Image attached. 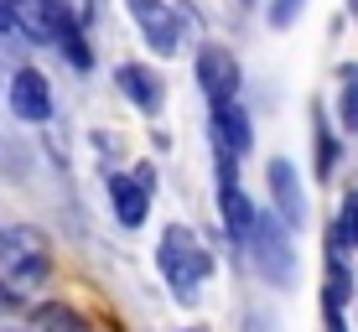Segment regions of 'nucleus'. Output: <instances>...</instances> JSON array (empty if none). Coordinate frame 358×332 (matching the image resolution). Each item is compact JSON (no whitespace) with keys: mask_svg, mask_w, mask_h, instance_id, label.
Here are the masks:
<instances>
[{"mask_svg":"<svg viewBox=\"0 0 358 332\" xmlns=\"http://www.w3.org/2000/svg\"><path fill=\"white\" fill-rule=\"evenodd\" d=\"M239 332H275V317L265 306H244L239 312Z\"/></svg>","mask_w":358,"mask_h":332,"instance_id":"nucleus-17","label":"nucleus"},{"mask_svg":"<svg viewBox=\"0 0 358 332\" xmlns=\"http://www.w3.org/2000/svg\"><path fill=\"white\" fill-rule=\"evenodd\" d=\"M6 104H10V115H16L21 125H47V120H52V109H57L52 83H47L42 68H16V73H10Z\"/></svg>","mask_w":358,"mask_h":332,"instance_id":"nucleus-9","label":"nucleus"},{"mask_svg":"<svg viewBox=\"0 0 358 332\" xmlns=\"http://www.w3.org/2000/svg\"><path fill=\"white\" fill-rule=\"evenodd\" d=\"M125 16L135 21V31H141V42L151 47L156 57H177L182 52V10L177 0H125Z\"/></svg>","mask_w":358,"mask_h":332,"instance_id":"nucleus-8","label":"nucleus"},{"mask_svg":"<svg viewBox=\"0 0 358 332\" xmlns=\"http://www.w3.org/2000/svg\"><path fill=\"white\" fill-rule=\"evenodd\" d=\"M10 31H16V6L0 0V36H10Z\"/></svg>","mask_w":358,"mask_h":332,"instance_id":"nucleus-19","label":"nucleus"},{"mask_svg":"<svg viewBox=\"0 0 358 332\" xmlns=\"http://www.w3.org/2000/svg\"><path fill=\"white\" fill-rule=\"evenodd\" d=\"M239 6H255V0H239Z\"/></svg>","mask_w":358,"mask_h":332,"instance_id":"nucleus-22","label":"nucleus"},{"mask_svg":"<svg viewBox=\"0 0 358 332\" xmlns=\"http://www.w3.org/2000/svg\"><path fill=\"white\" fill-rule=\"evenodd\" d=\"M192 83L208 99V109L213 104H234L239 89H244V68H239V57H234L224 42H203L197 57H192Z\"/></svg>","mask_w":358,"mask_h":332,"instance_id":"nucleus-6","label":"nucleus"},{"mask_svg":"<svg viewBox=\"0 0 358 332\" xmlns=\"http://www.w3.org/2000/svg\"><path fill=\"white\" fill-rule=\"evenodd\" d=\"M156 270H162L166 291L182 306H197L208 275H213V250L203 244V233L192 224H166L156 233Z\"/></svg>","mask_w":358,"mask_h":332,"instance_id":"nucleus-1","label":"nucleus"},{"mask_svg":"<svg viewBox=\"0 0 358 332\" xmlns=\"http://www.w3.org/2000/svg\"><path fill=\"white\" fill-rule=\"evenodd\" d=\"M265 192H270V213L280 218L291 233H301L306 224H312V213H306V177L296 171L291 156H270L265 161Z\"/></svg>","mask_w":358,"mask_h":332,"instance_id":"nucleus-7","label":"nucleus"},{"mask_svg":"<svg viewBox=\"0 0 358 332\" xmlns=\"http://www.w3.org/2000/svg\"><path fill=\"white\" fill-rule=\"evenodd\" d=\"M322 332H348V312L343 306H322Z\"/></svg>","mask_w":358,"mask_h":332,"instance_id":"nucleus-18","label":"nucleus"},{"mask_svg":"<svg viewBox=\"0 0 358 332\" xmlns=\"http://www.w3.org/2000/svg\"><path fill=\"white\" fill-rule=\"evenodd\" d=\"M115 89H120V99H125L135 115H145V120H156L162 104H166V83H162V73L151 63H120L115 68Z\"/></svg>","mask_w":358,"mask_h":332,"instance_id":"nucleus-11","label":"nucleus"},{"mask_svg":"<svg viewBox=\"0 0 358 332\" xmlns=\"http://www.w3.org/2000/svg\"><path fill=\"white\" fill-rule=\"evenodd\" d=\"M208 140H213V151H229L234 161H250V156H255L250 109H244L239 99H234V104H213V109H208Z\"/></svg>","mask_w":358,"mask_h":332,"instance_id":"nucleus-10","label":"nucleus"},{"mask_svg":"<svg viewBox=\"0 0 358 332\" xmlns=\"http://www.w3.org/2000/svg\"><path fill=\"white\" fill-rule=\"evenodd\" d=\"M213 166H218V224H224V239L234 250H244L255 224H260V208H255V198L244 192L239 161H234L229 151H213Z\"/></svg>","mask_w":358,"mask_h":332,"instance_id":"nucleus-5","label":"nucleus"},{"mask_svg":"<svg viewBox=\"0 0 358 332\" xmlns=\"http://www.w3.org/2000/svg\"><path fill=\"white\" fill-rule=\"evenodd\" d=\"M338 161H343V140H338V125L327 120L322 99H312V177H317V182H332Z\"/></svg>","mask_w":358,"mask_h":332,"instance_id":"nucleus-12","label":"nucleus"},{"mask_svg":"<svg viewBox=\"0 0 358 332\" xmlns=\"http://www.w3.org/2000/svg\"><path fill=\"white\" fill-rule=\"evenodd\" d=\"M343 6H348V16H353V27H358V0H343Z\"/></svg>","mask_w":358,"mask_h":332,"instance_id":"nucleus-20","label":"nucleus"},{"mask_svg":"<svg viewBox=\"0 0 358 332\" xmlns=\"http://www.w3.org/2000/svg\"><path fill=\"white\" fill-rule=\"evenodd\" d=\"M177 332H208V327H177Z\"/></svg>","mask_w":358,"mask_h":332,"instance_id":"nucleus-21","label":"nucleus"},{"mask_svg":"<svg viewBox=\"0 0 358 332\" xmlns=\"http://www.w3.org/2000/svg\"><path fill=\"white\" fill-rule=\"evenodd\" d=\"M52 47L68 57V68H78V73L94 68V47H89V31H83V27H63L52 36Z\"/></svg>","mask_w":358,"mask_h":332,"instance_id":"nucleus-13","label":"nucleus"},{"mask_svg":"<svg viewBox=\"0 0 358 332\" xmlns=\"http://www.w3.org/2000/svg\"><path fill=\"white\" fill-rule=\"evenodd\" d=\"M338 229H343V239H348V250L358 254V187H348V198H343V213H338Z\"/></svg>","mask_w":358,"mask_h":332,"instance_id":"nucleus-16","label":"nucleus"},{"mask_svg":"<svg viewBox=\"0 0 358 332\" xmlns=\"http://www.w3.org/2000/svg\"><path fill=\"white\" fill-rule=\"evenodd\" d=\"M338 130H348V135H358V63H348L338 73Z\"/></svg>","mask_w":358,"mask_h":332,"instance_id":"nucleus-14","label":"nucleus"},{"mask_svg":"<svg viewBox=\"0 0 358 332\" xmlns=\"http://www.w3.org/2000/svg\"><path fill=\"white\" fill-rule=\"evenodd\" d=\"M301 10H306V0H270L265 6V27L270 31H291L296 21H301Z\"/></svg>","mask_w":358,"mask_h":332,"instance_id":"nucleus-15","label":"nucleus"},{"mask_svg":"<svg viewBox=\"0 0 358 332\" xmlns=\"http://www.w3.org/2000/svg\"><path fill=\"white\" fill-rule=\"evenodd\" d=\"M109 213H115L120 229H145V218H151V203H156V187H162V177H156V161H130L125 171H109Z\"/></svg>","mask_w":358,"mask_h":332,"instance_id":"nucleus-4","label":"nucleus"},{"mask_svg":"<svg viewBox=\"0 0 358 332\" xmlns=\"http://www.w3.org/2000/svg\"><path fill=\"white\" fill-rule=\"evenodd\" d=\"M244 254H250L255 275H260L265 286H275V291H291L296 275H301V250H296V233L280 224L270 208H260V224H255Z\"/></svg>","mask_w":358,"mask_h":332,"instance_id":"nucleus-3","label":"nucleus"},{"mask_svg":"<svg viewBox=\"0 0 358 332\" xmlns=\"http://www.w3.org/2000/svg\"><path fill=\"white\" fill-rule=\"evenodd\" d=\"M52 275V239L31 224L0 229V296L6 301H31Z\"/></svg>","mask_w":358,"mask_h":332,"instance_id":"nucleus-2","label":"nucleus"}]
</instances>
